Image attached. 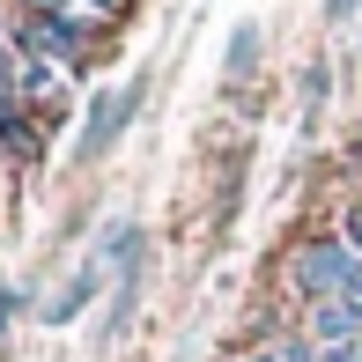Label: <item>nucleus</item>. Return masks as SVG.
<instances>
[{"mask_svg": "<svg viewBox=\"0 0 362 362\" xmlns=\"http://www.w3.org/2000/svg\"><path fill=\"white\" fill-rule=\"evenodd\" d=\"M348 15H362V0H325V23H333V30L348 23Z\"/></svg>", "mask_w": 362, "mask_h": 362, "instance_id": "obj_11", "label": "nucleus"}, {"mask_svg": "<svg viewBox=\"0 0 362 362\" xmlns=\"http://www.w3.org/2000/svg\"><path fill=\"white\" fill-rule=\"evenodd\" d=\"M15 318H23V288H0V333H8Z\"/></svg>", "mask_w": 362, "mask_h": 362, "instance_id": "obj_10", "label": "nucleus"}, {"mask_svg": "<svg viewBox=\"0 0 362 362\" xmlns=\"http://www.w3.org/2000/svg\"><path fill=\"white\" fill-rule=\"evenodd\" d=\"M333 237H340V244H355V252H362V200H348V207H340Z\"/></svg>", "mask_w": 362, "mask_h": 362, "instance_id": "obj_9", "label": "nucleus"}, {"mask_svg": "<svg viewBox=\"0 0 362 362\" xmlns=\"http://www.w3.org/2000/svg\"><path fill=\"white\" fill-rule=\"evenodd\" d=\"M45 134H52L45 111H30V104H8V111H0V148H8L23 170H37V163H45Z\"/></svg>", "mask_w": 362, "mask_h": 362, "instance_id": "obj_5", "label": "nucleus"}, {"mask_svg": "<svg viewBox=\"0 0 362 362\" xmlns=\"http://www.w3.org/2000/svg\"><path fill=\"white\" fill-rule=\"evenodd\" d=\"M281 281L303 296V303H333V296H362V252L340 237H303L288 252Z\"/></svg>", "mask_w": 362, "mask_h": 362, "instance_id": "obj_1", "label": "nucleus"}, {"mask_svg": "<svg viewBox=\"0 0 362 362\" xmlns=\"http://www.w3.org/2000/svg\"><path fill=\"white\" fill-rule=\"evenodd\" d=\"M119 229H126V222H119ZM119 229H111V237H104V244H96V252H89V259H81V267L67 274V288H59V296H45V310H37L45 325H74L81 310L96 303V288H104L111 259H119Z\"/></svg>", "mask_w": 362, "mask_h": 362, "instance_id": "obj_4", "label": "nucleus"}, {"mask_svg": "<svg viewBox=\"0 0 362 362\" xmlns=\"http://www.w3.org/2000/svg\"><path fill=\"white\" fill-rule=\"evenodd\" d=\"M244 362H318V348H310L303 333H274V340H252Z\"/></svg>", "mask_w": 362, "mask_h": 362, "instance_id": "obj_6", "label": "nucleus"}, {"mask_svg": "<svg viewBox=\"0 0 362 362\" xmlns=\"http://www.w3.org/2000/svg\"><path fill=\"white\" fill-rule=\"evenodd\" d=\"M259 74V23H237L229 37V81H252Z\"/></svg>", "mask_w": 362, "mask_h": 362, "instance_id": "obj_7", "label": "nucleus"}, {"mask_svg": "<svg viewBox=\"0 0 362 362\" xmlns=\"http://www.w3.org/2000/svg\"><path fill=\"white\" fill-rule=\"evenodd\" d=\"M141 96H148V81H126V89H104V96H96L89 126H81V141H74V163H104V156H111V141L134 126Z\"/></svg>", "mask_w": 362, "mask_h": 362, "instance_id": "obj_3", "label": "nucleus"}, {"mask_svg": "<svg viewBox=\"0 0 362 362\" xmlns=\"http://www.w3.org/2000/svg\"><path fill=\"white\" fill-rule=\"evenodd\" d=\"M8 37H15V52H23V59H52V67L81 74V67H89V45H96V30L67 23V15H23V23L8 30Z\"/></svg>", "mask_w": 362, "mask_h": 362, "instance_id": "obj_2", "label": "nucleus"}, {"mask_svg": "<svg viewBox=\"0 0 362 362\" xmlns=\"http://www.w3.org/2000/svg\"><path fill=\"white\" fill-rule=\"evenodd\" d=\"M74 0H23V15H67Z\"/></svg>", "mask_w": 362, "mask_h": 362, "instance_id": "obj_12", "label": "nucleus"}, {"mask_svg": "<svg viewBox=\"0 0 362 362\" xmlns=\"http://www.w3.org/2000/svg\"><path fill=\"white\" fill-rule=\"evenodd\" d=\"M325 89H333V74H325V59H318V67H303V111H310V119H318Z\"/></svg>", "mask_w": 362, "mask_h": 362, "instance_id": "obj_8", "label": "nucleus"}]
</instances>
